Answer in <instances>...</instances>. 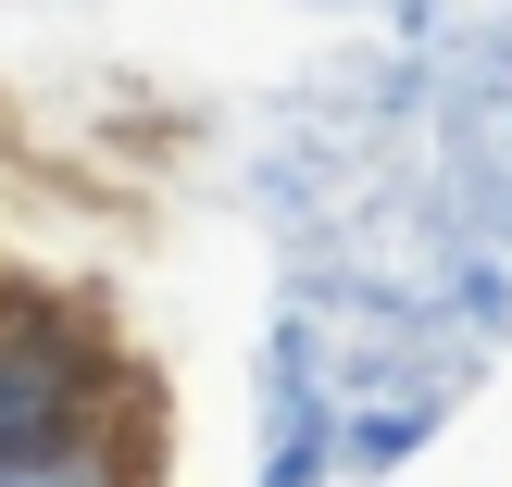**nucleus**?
Segmentation results:
<instances>
[{
    "label": "nucleus",
    "instance_id": "1",
    "mask_svg": "<svg viewBox=\"0 0 512 487\" xmlns=\"http://www.w3.org/2000/svg\"><path fill=\"white\" fill-rule=\"evenodd\" d=\"M113 425V350L75 325H0V450H63Z\"/></svg>",
    "mask_w": 512,
    "mask_h": 487
},
{
    "label": "nucleus",
    "instance_id": "2",
    "mask_svg": "<svg viewBox=\"0 0 512 487\" xmlns=\"http://www.w3.org/2000/svg\"><path fill=\"white\" fill-rule=\"evenodd\" d=\"M0 487H138V450L100 425V438H63V450H0Z\"/></svg>",
    "mask_w": 512,
    "mask_h": 487
},
{
    "label": "nucleus",
    "instance_id": "3",
    "mask_svg": "<svg viewBox=\"0 0 512 487\" xmlns=\"http://www.w3.org/2000/svg\"><path fill=\"white\" fill-rule=\"evenodd\" d=\"M425 425H438L425 400H388V413H350V425H338V463H350V475H388V463H413V450H425Z\"/></svg>",
    "mask_w": 512,
    "mask_h": 487
},
{
    "label": "nucleus",
    "instance_id": "4",
    "mask_svg": "<svg viewBox=\"0 0 512 487\" xmlns=\"http://www.w3.org/2000/svg\"><path fill=\"white\" fill-rule=\"evenodd\" d=\"M325 463H338V425H325V413H300V425H288V450L263 463V487H325Z\"/></svg>",
    "mask_w": 512,
    "mask_h": 487
}]
</instances>
